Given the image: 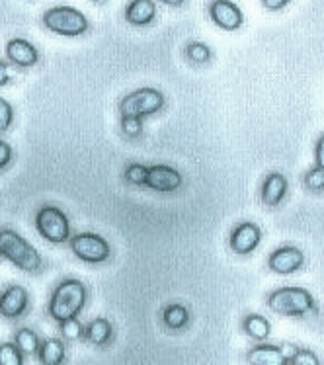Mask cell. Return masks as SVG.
Listing matches in <instances>:
<instances>
[{
	"instance_id": "obj_30",
	"label": "cell",
	"mask_w": 324,
	"mask_h": 365,
	"mask_svg": "<svg viewBox=\"0 0 324 365\" xmlns=\"http://www.w3.org/2000/svg\"><path fill=\"white\" fill-rule=\"evenodd\" d=\"M12 160V147L6 141H0V170H4Z\"/></svg>"
},
{
	"instance_id": "obj_2",
	"label": "cell",
	"mask_w": 324,
	"mask_h": 365,
	"mask_svg": "<svg viewBox=\"0 0 324 365\" xmlns=\"http://www.w3.org/2000/svg\"><path fill=\"white\" fill-rule=\"evenodd\" d=\"M0 254L8 262H12L16 268L28 272V274L39 272L41 264H43L38 250L23 239L22 235H18L12 229H2L0 231Z\"/></svg>"
},
{
	"instance_id": "obj_34",
	"label": "cell",
	"mask_w": 324,
	"mask_h": 365,
	"mask_svg": "<svg viewBox=\"0 0 324 365\" xmlns=\"http://www.w3.org/2000/svg\"><path fill=\"white\" fill-rule=\"evenodd\" d=\"M160 2H164L168 6H182L184 4V0H160Z\"/></svg>"
},
{
	"instance_id": "obj_28",
	"label": "cell",
	"mask_w": 324,
	"mask_h": 365,
	"mask_svg": "<svg viewBox=\"0 0 324 365\" xmlns=\"http://www.w3.org/2000/svg\"><path fill=\"white\" fill-rule=\"evenodd\" d=\"M14 121V110H12V104L6 102L4 98H0V133H4L10 129Z\"/></svg>"
},
{
	"instance_id": "obj_20",
	"label": "cell",
	"mask_w": 324,
	"mask_h": 365,
	"mask_svg": "<svg viewBox=\"0 0 324 365\" xmlns=\"http://www.w3.org/2000/svg\"><path fill=\"white\" fill-rule=\"evenodd\" d=\"M162 322H164L166 328H170V330H182V328L189 322L188 309L184 305H178V303L168 305L164 311H162Z\"/></svg>"
},
{
	"instance_id": "obj_35",
	"label": "cell",
	"mask_w": 324,
	"mask_h": 365,
	"mask_svg": "<svg viewBox=\"0 0 324 365\" xmlns=\"http://www.w3.org/2000/svg\"><path fill=\"white\" fill-rule=\"evenodd\" d=\"M92 2H102V0H92Z\"/></svg>"
},
{
	"instance_id": "obj_8",
	"label": "cell",
	"mask_w": 324,
	"mask_h": 365,
	"mask_svg": "<svg viewBox=\"0 0 324 365\" xmlns=\"http://www.w3.org/2000/svg\"><path fill=\"white\" fill-rule=\"evenodd\" d=\"M182 182H184L182 174L176 168L166 166V164H155V166H149L145 186L159 194H172L176 190H180Z\"/></svg>"
},
{
	"instance_id": "obj_1",
	"label": "cell",
	"mask_w": 324,
	"mask_h": 365,
	"mask_svg": "<svg viewBox=\"0 0 324 365\" xmlns=\"http://www.w3.org/2000/svg\"><path fill=\"white\" fill-rule=\"evenodd\" d=\"M88 291L78 279H65L55 287L49 301V317L55 322H63L73 317H78L86 305Z\"/></svg>"
},
{
	"instance_id": "obj_33",
	"label": "cell",
	"mask_w": 324,
	"mask_h": 365,
	"mask_svg": "<svg viewBox=\"0 0 324 365\" xmlns=\"http://www.w3.org/2000/svg\"><path fill=\"white\" fill-rule=\"evenodd\" d=\"M8 82H10V73H8L6 63H2V61H0V88H2V86H6Z\"/></svg>"
},
{
	"instance_id": "obj_22",
	"label": "cell",
	"mask_w": 324,
	"mask_h": 365,
	"mask_svg": "<svg viewBox=\"0 0 324 365\" xmlns=\"http://www.w3.org/2000/svg\"><path fill=\"white\" fill-rule=\"evenodd\" d=\"M186 57H188L189 63H194V65H207L209 61H211L213 53L211 49L207 47L202 41H194V43H189L186 47Z\"/></svg>"
},
{
	"instance_id": "obj_36",
	"label": "cell",
	"mask_w": 324,
	"mask_h": 365,
	"mask_svg": "<svg viewBox=\"0 0 324 365\" xmlns=\"http://www.w3.org/2000/svg\"><path fill=\"white\" fill-rule=\"evenodd\" d=\"M0 256H2V254H0Z\"/></svg>"
},
{
	"instance_id": "obj_3",
	"label": "cell",
	"mask_w": 324,
	"mask_h": 365,
	"mask_svg": "<svg viewBox=\"0 0 324 365\" xmlns=\"http://www.w3.org/2000/svg\"><path fill=\"white\" fill-rule=\"evenodd\" d=\"M268 307L271 313H278L281 317H303L317 311L315 297L303 287H281L271 291L268 295Z\"/></svg>"
},
{
	"instance_id": "obj_24",
	"label": "cell",
	"mask_w": 324,
	"mask_h": 365,
	"mask_svg": "<svg viewBox=\"0 0 324 365\" xmlns=\"http://www.w3.org/2000/svg\"><path fill=\"white\" fill-rule=\"evenodd\" d=\"M0 365H23V354L16 344H0Z\"/></svg>"
},
{
	"instance_id": "obj_4",
	"label": "cell",
	"mask_w": 324,
	"mask_h": 365,
	"mask_svg": "<svg viewBox=\"0 0 324 365\" xmlns=\"http://www.w3.org/2000/svg\"><path fill=\"white\" fill-rule=\"evenodd\" d=\"M41 22L47 30L65 38H78L88 31L86 16L73 6L49 8L46 14L41 16Z\"/></svg>"
},
{
	"instance_id": "obj_13",
	"label": "cell",
	"mask_w": 324,
	"mask_h": 365,
	"mask_svg": "<svg viewBox=\"0 0 324 365\" xmlns=\"http://www.w3.org/2000/svg\"><path fill=\"white\" fill-rule=\"evenodd\" d=\"M6 59L18 67L30 68L39 63V51L28 39L14 38L6 43Z\"/></svg>"
},
{
	"instance_id": "obj_21",
	"label": "cell",
	"mask_w": 324,
	"mask_h": 365,
	"mask_svg": "<svg viewBox=\"0 0 324 365\" xmlns=\"http://www.w3.org/2000/svg\"><path fill=\"white\" fill-rule=\"evenodd\" d=\"M14 344L20 348L23 356H33V354H38L39 346V336L31 330V328H20L14 336Z\"/></svg>"
},
{
	"instance_id": "obj_25",
	"label": "cell",
	"mask_w": 324,
	"mask_h": 365,
	"mask_svg": "<svg viewBox=\"0 0 324 365\" xmlns=\"http://www.w3.org/2000/svg\"><path fill=\"white\" fill-rule=\"evenodd\" d=\"M121 131L129 139H137L143 133V118L137 115H121Z\"/></svg>"
},
{
	"instance_id": "obj_5",
	"label": "cell",
	"mask_w": 324,
	"mask_h": 365,
	"mask_svg": "<svg viewBox=\"0 0 324 365\" xmlns=\"http://www.w3.org/2000/svg\"><path fill=\"white\" fill-rule=\"evenodd\" d=\"M36 229L38 232L53 245H63L70 240V223L68 217L55 205H46L36 215Z\"/></svg>"
},
{
	"instance_id": "obj_31",
	"label": "cell",
	"mask_w": 324,
	"mask_h": 365,
	"mask_svg": "<svg viewBox=\"0 0 324 365\" xmlns=\"http://www.w3.org/2000/svg\"><path fill=\"white\" fill-rule=\"evenodd\" d=\"M289 2L291 0H262V6L270 12H278V10H283Z\"/></svg>"
},
{
	"instance_id": "obj_32",
	"label": "cell",
	"mask_w": 324,
	"mask_h": 365,
	"mask_svg": "<svg viewBox=\"0 0 324 365\" xmlns=\"http://www.w3.org/2000/svg\"><path fill=\"white\" fill-rule=\"evenodd\" d=\"M315 155H317V166L324 168V133L318 137L317 149H315Z\"/></svg>"
},
{
	"instance_id": "obj_27",
	"label": "cell",
	"mask_w": 324,
	"mask_h": 365,
	"mask_svg": "<svg viewBox=\"0 0 324 365\" xmlns=\"http://www.w3.org/2000/svg\"><path fill=\"white\" fill-rule=\"evenodd\" d=\"M303 182L305 186L309 187L310 192H323L324 190V168L320 166H315L313 170H309L305 176H303Z\"/></svg>"
},
{
	"instance_id": "obj_11",
	"label": "cell",
	"mask_w": 324,
	"mask_h": 365,
	"mask_svg": "<svg viewBox=\"0 0 324 365\" xmlns=\"http://www.w3.org/2000/svg\"><path fill=\"white\" fill-rule=\"evenodd\" d=\"M260 240H262V231L256 223H241L231 232L229 245H231V250L234 254L246 256V254L256 250L260 246Z\"/></svg>"
},
{
	"instance_id": "obj_29",
	"label": "cell",
	"mask_w": 324,
	"mask_h": 365,
	"mask_svg": "<svg viewBox=\"0 0 324 365\" xmlns=\"http://www.w3.org/2000/svg\"><path fill=\"white\" fill-rule=\"evenodd\" d=\"M289 365H320V359L309 350H295V354L287 361Z\"/></svg>"
},
{
	"instance_id": "obj_7",
	"label": "cell",
	"mask_w": 324,
	"mask_h": 365,
	"mask_svg": "<svg viewBox=\"0 0 324 365\" xmlns=\"http://www.w3.org/2000/svg\"><path fill=\"white\" fill-rule=\"evenodd\" d=\"M70 250L78 260L86 262V264H102L110 258V245L106 239H102L100 235L94 232H80L75 235L68 240Z\"/></svg>"
},
{
	"instance_id": "obj_15",
	"label": "cell",
	"mask_w": 324,
	"mask_h": 365,
	"mask_svg": "<svg viewBox=\"0 0 324 365\" xmlns=\"http://www.w3.org/2000/svg\"><path fill=\"white\" fill-rule=\"evenodd\" d=\"M246 359L252 365H287L289 361L283 351V346H270V344L252 348Z\"/></svg>"
},
{
	"instance_id": "obj_14",
	"label": "cell",
	"mask_w": 324,
	"mask_h": 365,
	"mask_svg": "<svg viewBox=\"0 0 324 365\" xmlns=\"http://www.w3.org/2000/svg\"><path fill=\"white\" fill-rule=\"evenodd\" d=\"M287 187H289V182L281 174V172H271L268 174L262 184V203L268 205V207H278L279 203L283 202V197L287 195Z\"/></svg>"
},
{
	"instance_id": "obj_23",
	"label": "cell",
	"mask_w": 324,
	"mask_h": 365,
	"mask_svg": "<svg viewBox=\"0 0 324 365\" xmlns=\"http://www.w3.org/2000/svg\"><path fill=\"white\" fill-rule=\"evenodd\" d=\"M59 330L67 342H76V340H80L84 336V327L80 324V321H78L76 317L59 322Z\"/></svg>"
},
{
	"instance_id": "obj_17",
	"label": "cell",
	"mask_w": 324,
	"mask_h": 365,
	"mask_svg": "<svg viewBox=\"0 0 324 365\" xmlns=\"http://www.w3.org/2000/svg\"><path fill=\"white\" fill-rule=\"evenodd\" d=\"M38 356L39 361L43 365H61L65 361L67 348H65V344L59 338H49V340H46L39 346Z\"/></svg>"
},
{
	"instance_id": "obj_12",
	"label": "cell",
	"mask_w": 324,
	"mask_h": 365,
	"mask_svg": "<svg viewBox=\"0 0 324 365\" xmlns=\"http://www.w3.org/2000/svg\"><path fill=\"white\" fill-rule=\"evenodd\" d=\"M28 301H30V295H28L26 287H22V285H10L0 295V314L14 321V319H18V317H22L26 313Z\"/></svg>"
},
{
	"instance_id": "obj_6",
	"label": "cell",
	"mask_w": 324,
	"mask_h": 365,
	"mask_svg": "<svg viewBox=\"0 0 324 365\" xmlns=\"http://www.w3.org/2000/svg\"><path fill=\"white\" fill-rule=\"evenodd\" d=\"M162 108H164V94L157 88L137 90L120 102L121 115H137V118L155 115Z\"/></svg>"
},
{
	"instance_id": "obj_18",
	"label": "cell",
	"mask_w": 324,
	"mask_h": 365,
	"mask_svg": "<svg viewBox=\"0 0 324 365\" xmlns=\"http://www.w3.org/2000/svg\"><path fill=\"white\" fill-rule=\"evenodd\" d=\"M112 322L106 321V319H96L88 327H84V338L90 344H96V346H106L112 340Z\"/></svg>"
},
{
	"instance_id": "obj_9",
	"label": "cell",
	"mask_w": 324,
	"mask_h": 365,
	"mask_svg": "<svg viewBox=\"0 0 324 365\" xmlns=\"http://www.w3.org/2000/svg\"><path fill=\"white\" fill-rule=\"evenodd\" d=\"M268 266L271 272H276L279 276H289L305 266V254L295 246H281L270 254Z\"/></svg>"
},
{
	"instance_id": "obj_10",
	"label": "cell",
	"mask_w": 324,
	"mask_h": 365,
	"mask_svg": "<svg viewBox=\"0 0 324 365\" xmlns=\"http://www.w3.org/2000/svg\"><path fill=\"white\" fill-rule=\"evenodd\" d=\"M209 16L225 31H236L244 24V14L242 10L231 0H213L209 4Z\"/></svg>"
},
{
	"instance_id": "obj_26",
	"label": "cell",
	"mask_w": 324,
	"mask_h": 365,
	"mask_svg": "<svg viewBox=\"0 0 324 365\" xmlns=\"http://www.w3.org/2000/svg\"><path fill=\"white\" fill-rule=\"evenodd\" d=\"M147 172L149 168L145 166V164L133 163L129 164L127 168H125V180H127L129 184H133V186H145V182H147Z\"/></svg>"
},
{
	"instance_id": "obj_16",
	"label": "cell",
	"mask_w": 324,
	"mask_h": 365,
	"mask_svg": "<svg viewBox=\"0 0 324 365\" xmlns=\"http://www.w3.org/2000/svg\"><path fill=\"white\" fill-rule=\"evenodd\" d=\"M157 16V6L152 0H131L125 8V20L131 26H147Z\"/></svg>"
},
{
	"instance_id": "obj_19",
	"label": "cell",
	"mask_w": 324,
	"mask_h": 365,
	"mask_svg": "<svg viewBox=\"0 0 324 365\" xmlns=\"http://www.w3.org/2000/svg\"><path fill=\"white\" fill-rule=\"evenodd\" d=\"M242 328L244 332L254 340V342H264L268 340V336L271 332V327L268 319H264L262 314H249L244 322H242Z\"/></svg>"
}]
</instances>
